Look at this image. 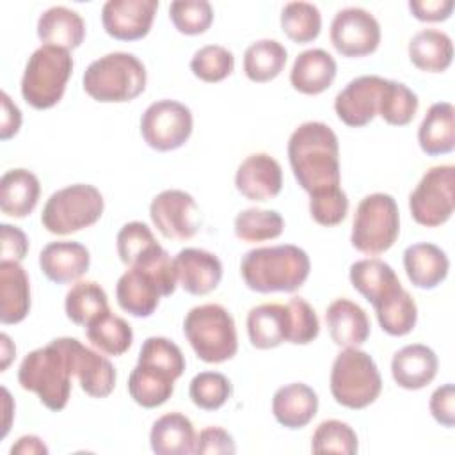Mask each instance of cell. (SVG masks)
<instances>
[{"mask_svg":"<svg viewBox=\"0 0 455 455\" xmlns=\"http://www.w3.org/2000/svg\"><path fill=\"white\" fill-rule=\"evenodd\" d=\"M71 375L78 379L82 391L92 398H105L116 387V368L98 352L82 345L76 338H57Z\"/></svg>","mask_w":455,"mask_h":455,"instance_id":"cell-15","label":"cell"},{"mask_svg":"<svg viewBox=\"0 0 455 455\" xmlns=\"http://www.w3.org/2000/svg\"><path fill=\"white\" fill-rule=\"evenodd\" d=\"M331 43L343 57H364L380 44V25L377 18L361 7L338 11L331 23Z\"/></svg>","mask_w":455,"mask_h":455,"instance_id":"cell-13","label":"cell"},{"mask_svg":"<svg viewBox=\"0 0 455 455\" xmlns=\"http://www.w3.org/2000/svg\"><path fill=\"white\" fill-rule=\"evenodd\" d=\"M0 256L4 261H21L28 251L25 233L11 224H0Z\"/></svg>","mask_w":455,"mask_h":455,"instance_id":"cell-52","label":"cell"},{"mask_svg":"<svg viewBox=\"0 0 455 455\" xmlns=\"http://www.w3.org/2000/svg\"><path fill=\"white\" fill-rule=\"evenodd\" d=\"M0 350H2V371H5L16 354V347L11 343V338L5 332L0 334Z\"/></svg>","mask_w":455,"mask_h":455,"instance_id":"cell-56","label":"cell"},{"mask_svg":"<svg viewBox=\"0 0 455 455\" xmlns=\"http://www.w3.org/2000/svg\"><path fill=\"white\" fill-rule=\"evenodd\" d=\"M103 208V196L94 185H68L48 197L41 213V224L48 233L71 235L96 224Z\"/></svg>","mask_w":455,"mask_h":455,"instance_id":"cell-9","label":"cell"},{"mask_svg":"<svg viewBox=\"0 0 455 455\" xmlns=\"http://www.w3.org/2000/svg\"><path fill=\"white\" fill-rule=\"evenodd\" d=\"M455 167L434 165L430 167L409 196V208L412 219L427 228L444 224L455 206Z\"/></svg>","mask_w":455,"mask_h":455,"instance_id":"cell-11","label":"cell"},{"mask_svg":"<svg viewBox=\"0 0 455 455\" xmlns=\"http://www.w3.org/2000/svg\"><path fill=\"white\" fill-rule=\"evenodd\" d=\"M418 142L423 153L437 156L453 151L455 148V108L448 101L430 105L419 128Z\"/></svg>","mask_w":455,"mask_h":455,"instance_id":"cell-29","label":"cell"},{"mask_svg":"<svg viewBox=\"0 0 455 455\" xmlns=\"http://www.w3.org/2000/svg\"><path fill=\"white\" fill-rule=\"evenodd\" d=\"M350 283L371 306L402 286L391 265L379 258H368L352 263Z\"/></svg>","mask_w":455,"mask_h":455,"instance_id":"cell-32","label":"cell"},{"mask_svg":"<svg viewBox=\"0 0 455 455\" xmlns=\"http://www.w3.org/2000/svg\"><path fill=\"white\" fill-rule=\"evenodd\" d=\"M359 441L355 430L339 419H325L322 421L311 437V451L313 453H343L354 455L357 453Z\"/></svg>","mask_w":455,"mask_h":455,"instance_id":"cell-43","label":"cell"},{"mask_svg":"<svg viewBox=\"0 0 455 455\" xmlns=\"http://www.w3.org/2000/svg\"><path fill=\"white\" fill-rule=\"evenodd\" d=\"M156 0H108L101 9L105 32L117 41H137L149 34Z\"/></svg>","mask_w":455,"mask_h":455,"instance_id":"cell-17","label":"cell"},{"mask_svg":"<svg viewBox=\"0 0 455 455\" xmlns=\"http://www.w3.org/2000/svg\"><path fill=\"white\" fill-rule=\"evenodd\" d=\"M309 270L307 252L291 243L252 249L240 261L243 283L258 293L295 291L306 283Z\"/></svg>","mask_w":455,"mask_h":455,"instance_id":"cell-3","label":"cell"},{"mask_svg":"<svg viewBox=\"0 0 455 455\" xmlns=\"http://www.w3.org/2000/svg\"><path fill=\"white\" fill-rule=\"evenodd\" d=\"M236 451L233 435L220 427H206L196 435L194 453L201 455H231Z\"/></svg>","mask_w":455,"mask_h":455,"instance_id":"cell-50","label":"cell"},{"mask_svg":"<svg viewBox=\"0 0 455 455\" xmlns=\"http://www.w3.org/2000/svg\"><path fill=\"white\" fill-rule=\"evenodd\" d=\"M403 268L416 288L432 290L446 279L450 261L446 252L435 243L419 242L403 251Z\"/></svg>","mask_w":455,"mask_h":455,"instance_id":"cell-23","label":"cell"},{"mask_svg":"<svg viewBox=\"0 0 455 455\" xmlns=\"http://www.w3.org/2000/svg\"><path fill=\"white\" fill-rule=\"evenodd\" d=\"M172 261L178 284L190 295H206L213 291L222 279L220 259L204 249H181Z\"/></svg>","mask_w":455,"mask_h":455,"instance_id":"cell-19","label":"cell"},{"mask_svg":"<svg viewBox=\"0 0 455 455\" xmlns=\"http://www.w3.org/2000/svg\"><path fill=\"white\" fill-rule=\"evenodd\" d=\"M116 245H117V254L119 259L132 267L135 265L142 256H146L153 247L158 245V242L155 240L151 229L148 228V224L133 220L124 224L117 236H116Z\"/></svg>","mask_w":455,"mask_h":455,"instance_id":"cell-47","label":"cell"},{"mask_svg":"<svg viewBox=\"0 0 455 455\" xmlns=\"http://www.w3.org/2000/svg\"><path fill=\"white\" fill-rule=\"evenodd\" d=\"M183 332L196 355L204 363L229 361L238 350L235 320L220 304L192 307L183 320Z\"/></svg>","mask_w":455,"mask_h":455,"instance_id":"cell-6","label":"cell"},{"mask_svg":"<svg viewBox=\"0 0 455 455\" xmlns=\"http://www.w3.org/2000/svg\"><path fill=\"white\" fill-rule=\"evenodd\" d=\"M386 78L379 75H363L350 80L334 100V110L347 126H366L379 114Z\"/></svg>","mask_w":455,"mask_h":455,"instance_id":"cell-16","label":"cell"},{"mask_svg":"<svg viewBox=\"0 0 455 455\" xmlns=\"http://www.w3.org/2000/svg\"><path fill=\"white\" fill-rule=\"evenodd\" d=\"M21 110L12 103L9 94L2 91V119H0V139L9 140L20 132Z\"/></svg>","mask_w":455,"mask_h":455,"instance_id":"cell-54","label":"cell"},{"mask_svg":"<svg viewBox=\"0 0 455 455\" xmlns=\"http://www.w3.org/2000/svg\"><path fill=\"white\" fill-rule=\"evenodd\" d=\"M409 59L421 71H446L453 59V44L450 36L435 28L419 30L409 41Z\"/></svg>","mask_w":455,"mask_h":455,"instance_id":"cell-33","label":"cell"},{"mask_svg":"<svg viewBox=\"0 0 455 455\" xmlns=\"http://www.w3.org/2000/svg\"><path fill=\"white\" fill-rule=\"evenodd\" d=\"M64 309L73 323L87 325L96 316L108 311V297L98 283L78 281L66 293Z\"/></svg>","mask_w":455,"mask_h":455,"instance_id":"cell-38","label":"cell"},{"mask_svg":"<svg viewBox=\"0 0 455 455\" xmlns=\"http://www.w3.org/2000/svg\"><path fill=\"white\" fill-rule=\"evenodd\" d=\"M409 9L419 21H444L451 16L453 0H411Z\"/></svg>","mask_w":455,"mask_h":455,"instance_id":"cell-53","label":"cell"},{"mask_svg":"<svg viewBox=\"0 0 455 455\" xmlns=\"http://www.w3.org/2000/svg\"><path fill=\"white\" fill-rule=\"evenodd\" d=\"M148 73L139 57L112 52L92 60L82 76L84 91L100 103H124L144 92Z\"/></svg>","mask_w":455,"mask_h":455,"instance_id":"cell-4","label":"cell"},{"mask_svg":"<svg viewBox=\"0 0 455 455\" xmlns=\"http://www.w3.org/2000/svg\"><path fill=\"white\" fill-rule=\"evenodd\" d=\"M89 251L78 242H50L39 252V267L43 274L57 284L78 281L89 270Z\"/></svg>","mask_w":455,"mask_h":455,"instance_id":"cell-20","label":"cell"},{"mask_svg":"<svg viewBox=\"0 0 455 455\" xmlns=\"http://www.w3.org/2000/svg\"><path fill=\"white\" fill-rule=\"evenodd\" d=\"M37 37L44 44L75 50L85 37V21L82 16L64 5L46 9L37 20Z\"/></svg>","mask_w":455,"mask_h":455,"instance_id":"cell-27","label":"cell"},{"mask_svg":"<svg viewBox=\"0 0 455 455\" xmlns=\"http://www.w3.org/2000/svg\"><path fill=\"white\" fill-rule=\"evenodd\" d=\"M382 391V377L370 354L359 348L339 352L331 368L332 398L348 409H364Z\"/></svg>","mask_w":455,"mask_h":455,"instance_id":"cell-8","label":"cell"},{"mask_svg":"<svg viewBox=\"0 0 455 455\" xmlns=\"http://www.w3.org/2000/svg\"><path fill=\"white\" fill-rule=\"evenodd\" d=\"M12 455H46L48 448L37 435H21L11 448Z\"/></svg>","mask_w":455,"mask_h":455,"instance_id":"cell-55","label":"cell"},{"mask_svg":"<svg viewBox=\"0 0 455 455\" xmlns=\"http://www.w3.org/2000/svg\"><path fill=\"white\" fill-rule=\"evenodd\" d=\"M428 409L437 423L446 428L455 425V387L453 384L439 386L428 402Z\"/></svg>","mask_w":455,"mask_h":455,"instance_id":"cell-51","label":"cell"},{"mask_svg":"<svg viewBox=\"0 0 455 455\" xmlns=\"http://www.w3.org/2000/svg\"><path fill=\"white\" fill-rule=\"evenodd\" d=\"M176 286L174 261L158 243L117 279L116 299L128 315L148 318L158 307L160 299L172 295Z\"/></svg>","mask_w":455,"mask_h":455,"instance_id":"cell-2","label":"cell"},{"mask_svg":"<svg viewBox=\"0 0 455 455\" xmlns=\"http://www.w3.org/2000/svg\"><path fill=\"white\" fill-rule=\"evenodd\" d=\"M194 425L181 412H167L160 416L149 432V444L156 455L194 453Z\"/></svg>","mask_w":455,"mask_h":455,"instance_id":"cell-30","label":"cell"},{"mask_svg":"<svg viewBox=\"0 0 455 455\" xmlns=\"http://www.w3.org/2000/svg\"><path fill=\"white\" fill-rule=\"evenodd\" d=\"M137 363L165 371L174 380L180 379L185 371L183 352L174 341L162 336H149L144 339Z\"/></svg>","mask_w":455,"mask_h":455,"instance_id":"cell-42","label":"cell"},{"mask_svg":"<svg viewBox=\"0 0 455 455\" xmlns=\"http://www.w3.org/2000/svg\"><path fill=\"white\" fill-rule=\"evenodd\" d=\"M190 69L199 80L215 84L233 73L235 57L228 48L220 44H206L192 55Z\"/></svg>","mask_w":455,"mask_h":455,"instance_id":"cell-45","label":"cell"},{"mask_svg":"<svg viewBox=\"0 0 455 455\" xmlns=\"http://www.w3.org/2000/svg\"><path fill=\"white\" fill-rule=\"evenodd\" d=\"M247 334L252 347L268 350L279 347L288 338L286 304H259L247 315Z\"/></svg>","mask_w":455,"mask_h":455,"instance_id":"cell-31","label":"cell"},{"mask_svg":"<svg viewBox=\"0 0 455 455\" xmlns=\"http://www.w3.org/2000/svg\"><path fill=\"white\" fill-rule=\"evenodd\" d=\"M71 377L68 359L55 339L28 352L18 370L20 386L36 393L41 403L55 412L68 405Z\"/></svg>","mask_w":455,"mask_h":455,"instance_id":"cell-5","label":"cell"},{"mask_svg":"<svg viewBox=\"0 0 455 455\" xmlns=\"http://www.w3.org/2000/svg\"><path fill=\"white\" fill-rule=\"evenodd\" d=\"M309 213L320 226H336L348 213V197L341 185L309 194Z\"/></svg>","mask_w":455,"mask_h":455,"instance_id":"cell-48","label":"cell"},{"mask_svg":"<svg viewBox=\"0 0 455 455\" xmlns=\"http://www.w3.org/2000/svg\"><path fill=\"white\" fill-rule=\"evenodd\" d=\"M318 411V396L304 382H291L279 387L272 398V414L279 425L297 430L306 427Z\"/></svg>","mask_w":455,"mask_h":455,"instance_id":"cell-25","label":"cell"},{"mask_svg":"<svg viewBox=\"0 0 455 455\" xmlns=\"http://www.w3.org/2000/svg\"><path fill=\"white\" fill-rule=\"evenodd\" d=\"M288 309V343L307 345L320 332V322L307 300L302 297H293L286 304Z\"/></svg>","mask_w":455,"mask_h":455,"instance_id":"cell-49","label":"cell"},{"mask_svg":"<svg viewBox=\"0 0 455 455\" xmlns=\"http://www.w3.org/2000/svg\"><path fill=\"white\" fill-rule=\"evenodd\" d=\"M419 107L418 96L405 84L396 80H387L382 89L379 116L393 126H405L412 121Z\"/></svg>","mask_w":455,"mask_h":455,"instance_id":"cell-41","label":"cell"},{"mask_svg":"<svg viewBox=\"0 0 455 455\" xmlns=\"http://www.w3.org/2000/svg\"><path fill=\"white\" fill-rule=\"evenodd\" d=\"M30 311V283L20 261H0V322L20 323Z\"/></svg>","mask_w":455,"mask_h":455,"instance_id":"cell-26","label":"cell"},{"mask_svg":"<svg viewBox=\"0 0 455 455\" xmlns=\"http://www.w3.org/2000/svg\"><path fill=\"white\" fill-rule=\"evenodd\" d=\"M174 391V379L156 368L139 364L128 377V393L135 403L146 409L165 403Z\"/></svg>","mask_w":455,"mask_h":455,"instance_id":"cell-35","label":"cell"},{"mask_svg":"<svg viewBox=\"0 0 455 455\" xmlns=\"http://www.w3.org/2000/svg\"><path fill=\"white\" fill-rule=\"evenodd\" d=\"M194 119L187 105L174 100L151 103L140 117V135L156 151L181 148L192 135Z\"/></svg>","mask_w":455,"mask_h":455,"instance_id":"cell-12","label":"cell"},{"mask_svg":"<svg viewBox=\"0 0 455 455\" xmlns=\"http://www.w3.org/2000/svg\"><path fill=\"white\" fill-rule=\"evenodd\" d=\"M149 217L162 236L176 242L192 238L201 224L196 199L178 188L156 194L149 204Z\"/></svg>","mask_w":455,"mask_h":455,"instance_id":"cell-14","label":"cell"},{"mask_svg":"<svg viewBox=\"0 0 455 455\" xmlns=\"http://www.w3.org/2000/svg\"><path fill=\"white\" fill-rule=\"evenodd\" d=\"M233 387L226 375L219 371H201L188 386V395L194 405L204 411L220 409L231 396Z\"/></svg>","mask_w":455,"mask_h":455,"instance_id":"cell-44","label":"cell"},{"mask_svg":"<svg viewBox=\"0 0 455 455\" xmlns=\"http://www.w3.org/2000/svg\"><path fill=\"white\" fill-rule=\"evenodd\" d=\"M169 18L178 32L197 36L210 28L213 7L206 0H176L169 5Z\"/></svg>","mask_w":455,"mask_h":455,"instance_id":"cell-46","label":"cell"},{"mask_svg":"<svg viewBox=\"0 0 455 455\" xmlns=\"http://www.w3.org/2000/svg\"><path fill=\"white\" fill-rule=\"evenodd\" d=\"M41 194L39 180L27 169H11L0 180V210L14 219L34 212Z\"/></svg>","mask_w":455,"mask_h":455,"instance_id":"cell-28","label":"cell"},{"mask_svg":"<svg viewBox=\"0 0 455 455\" xmlns=\"http://www.w3.org/2000/svg\"><path fill=\"white\" fill-rule=\"evenodd\" d=\"M71 73L73 57L68 50L52 44L39 46L28 57L21 76L23 100L37 110L52 108L62 100Z\"/></svg>","mask_w":455,"mask_h":455,"instance_id":"cell-7","label":"cell"},{"mask_svg":"<svg viewBox=\"0 0 455 455\" xmlns=\"http://www.w3.org/2000/svg\"><path fill=\"white\" fill-rule=\"evenodd\" d=\"M400 212L393 196L375 192L357 204L350 243L359 252L375 256L386 252L398 238Z\"/></svg>","mask_w":455,"mask_h":455,"instance_id":"cell-10","label":"cell"},{"mask_svg":"<svg viewBox=\"0 0 455 455\" xmlns=\"http://www.w3.org/2000/svg\"><path fill=\"white\" fill-rule=\"evenodd\" d=\"M288 52L275 39H259L243 53V73L251 82L265 84L274 80L286 64Z\"/></svg>","mask_w":455,"mask_h":455,"instance_id":"cell-37","label":"cell"},{"mask_svg":"<svg viewBox=\"0 0 455 455\" xmlns=\"http://www.w3.org/2000/svg\"><path fill=\"white\" fill-rule=\"evenodd\" d=\"M288 160L297 183L307 194L336 187L341 181L338 137L325 123L299 124L288 140Z\"/></svg>","mask_w":455,"mask_h":455,"instance_id":"cell-1","label":"cell"},{"mask_svg":"<svg viewBox=\"0 0 455 455\" xmlns=\"http://www.w3.org/2000/svg\"><path fill=\"white\" fill-rule=\"evenodd\" d=\"M373 309L382 331L389 336L409 334L418 320V306L411 293L402 286L379 300Z\"/></svg>","mask_w":455,"mask_h":455,"instance_id":"cell-36","label":"cell"},{"mask_svg":"<svg viewBox=\"0 0 455 455\" xmlns=\"http://www.w3.org/2000/svg\"><path fill=\"white\" fill-rule=\"evenodd\" d=\"M281 28L293 43H311L322 30V14L315 4L288 2L281 11Z\"/></svg>","mask_w":455,"mask_h":455,"instance_id":"cell-40","label":"cell"},{"mask_svg":"<svg viewBox=\"0 0 455 455\" xmlns=\"http://www.w3.org/2000/svg\"><path fill=\"white\" fill-rule=\"evenodd\" d=\"M284 229V219L275 210L247 208L235 219V235L242 242L256 243L277 238Z\"/></svg>","mask_w":455,"mask_h":455,"instance_id":"cell-39","label":"cell"},{"mask_svg":"<svg viewBox=\"0 0 455 455\" xmlns=\"http://www.w3.org/2000/svg\"><path fill=\"white\" fill-rule=\"evenodd\" d=\"M336 60L329 52L322 48L304 50L297 55L291 66L290 84L295 91L315 96L332 85L336 78Z\"/></svg>","mask_w":455,"mask_h":455,"instance_id":"cell-22","label":"cell"},{"mask_svg":"<svg viewBox=\"0 0 455 455\" xmlns=\"http://www.w3.org/2000/svg\"><path fill=\"white\" fill-rule=\"evenodd\" d=\"M85 334L91 345L107 355H123L133 343L132 325L110 309L89 322Z\"/></svg>","mask_w":455,"mask_h":455,"instance_id":"cell-34","label":"cell"},{"mask_svg":"<svg viewBox=\"0 0 455 455\" xmlns=\"http://www.w3.org/2000/svg\"><path fill=\"white\" fill-rule=\"evenodd\" d=\"M325 322L332 341L343 348H357L370 336L366 311L348 299H336L331 302L325 311Z\"/></svg>","mask_w":455,"mask_h":455,"instance_id":"cell-24","label":"cell"},{"mask_svg":"<svg viewBox=\"0 0 455 455\" xmlns=\"http://www.w3.org/2000/svg\"><path fill=\"white\" fill-rule=\"evenodd\" d=\"M235 187L251 201L274 199L283 188V169L268 153H252L238 165Z\"/></svg>","mask_w":455,"mask_h":455,"instance_id":"cell-18","label":"cell"},{"mask_svg":"<svg viewBox=\"0 0 455 455\" xmlns=\"http://www.w3.org/2000/svg\"><path fill=\"white\" fill-rule=\"evenodd\" d=\"M439 361L435 352L421 343H412L398 352L391 359L393 380L409 391L428 386L437 375Z\"/></svg>","mask_w":455,"mask_h":455,"instance_id":"cell-21","label":"cell"}]
</instances>
